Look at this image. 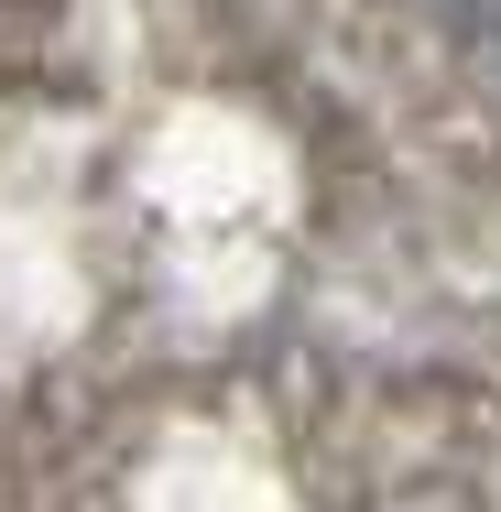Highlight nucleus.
I'll return each instance as SVG.
<instances>
[{
  "label": "nucleus",
  "mask_w": 501,
  "mask_h": 512,
  "mask_svg": "<svg viewBox=\"0 0 501 512\" xmlns=\"http://www.w3.org/2000/svg\"><path fill=\"white\" fill-rule=\"evenodd\" d=\"M447 11H458V33H469V44L501 66V0H447Z\"/></svg>",
  "instance_id": "1"
}]
</instances>
